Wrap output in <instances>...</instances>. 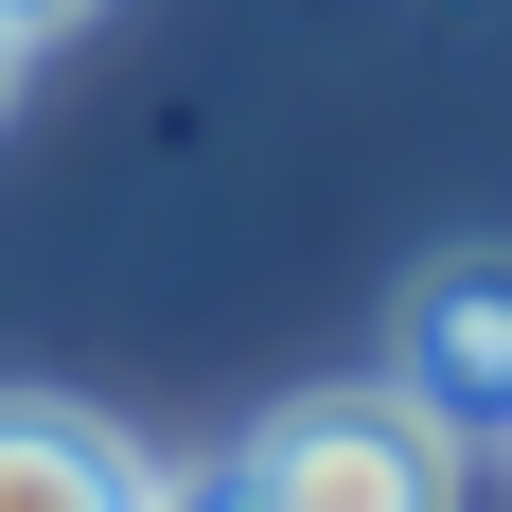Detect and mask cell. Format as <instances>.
I'll list each match as a JSON object with an SVG mask.
<instances>
[{"mask_svg":"<svg viewBox=\"0 0 512 512\" xmlns=\"http://www.w3.org/2000/svg\"><path fill=\"white\" fill-rule=\"evenodd\" d=\"M0 18H18V36H53V18H89V0H0Z\"/></svg>","mask_w":512,"mask_h":512,"instance_id":"cell-4","label":"cell"},{"mask_svg":"<svg viewBox=\"0 0 512 512\" xmlns=\"http://www.w3.org/2000/svg\"><path fill=\"white\" fill-rule=\"evenodd\" d=\"M18 53H36V36H18V18H0V89H18Z\"/></svg>","mask_w":512,"mask_h":512,"instance_id":"cell-5","label":"cell"},{"mask_svg":"<svg viewBox=\"0 0 512 512\" xmlns=\"http://www.w3.org/2000/svg\"><path fill=\"white\" fill-rule=\"evenodd\" d=\"M177 477L124 442V424L53 407V389H0V512H159Z\"/></svg>","mask_w":512,"mask_h":512,"instance_id":"cell-3","label":"cell"},{"mask_svg":"<svg viewBox=\"0 0 512 512\" xmlns=\"http://www.w3.org/2000/svg\"><path fill=\"white\" fill-rule=\"evenodd\" d=\"M230 495L248 512H460V442L371 371V389H301L230 442Z\"/></svg>","mask_w":512,"mask_h":512,"instance_id":"cell-1","label":"cell"},{"mask_svg":"<svg viewBox=\"0 0 512 512\" xmlns=\"http://www.w3.org/2000/svg\"><path fill=\"white\" fill-rule=\"evenodd\" d=\"M389 389L442 442H512V248H442L389 301Z\"/></svg>","mask_w":512,"mask_h":512,"instance_id":"cell-2","label":"cell"}]
</instances>
